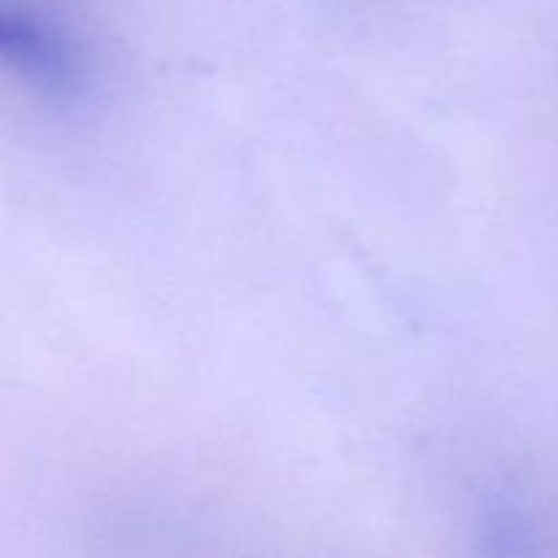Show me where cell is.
Masks as SVG:
<instances>
[{
  "label": "cell",
  "instance_id": "obj_1",
  "mask_svg": "<svg viewBox=\"0 0 558 558\" xmlns=\"http://www.w3.org/2000/svg\"><path fill=\"white\" fill-rule=\"evenodd\" d=\"M0 54L5 65L52 98H71L82 85V52L60 22L31 9L0 11Z\"/></svg>",
  "mask_w": 558,
  "mask_h": 558
},
{
  "label": "cell",
  "instance_id": "obj_2",
  "mask_svg": "<svg viewBox=\"0 0 558 558\" xmlns=\"http://www.w3.org/2000/svg\"><path fill=\"white\" fill-rule=\"evenodd\" d=\"M483 550L488 558H526L532 550V526L518 510L501 507L483 523Z\"/></svg>",
  "mask_w": 558,
  "mask_h": 558
}]
</instances>
